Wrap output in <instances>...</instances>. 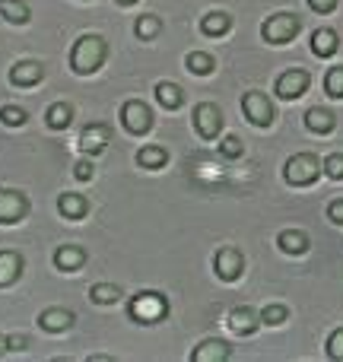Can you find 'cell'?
I'll return each instance as SVG.
<instances>
[{"label": "cell", "mask_w": 343, "mask_h": 362, "mask_svg": "<svg viewBox=\"0 0 343 362\" xmlns=\"http://www.w3.org/2000/svg\"><path fill=\"white\" fill-rule=\"evenodd\" d=\"M325 93L331 99H343V67H331L325 74Z\"/></svg>", "instance_id": "4dcf8cb0"}, {"label": "cell", "mask_w": 343, "mask_h": 362, "mask_svg": "<svg viewBox=\"0 0 343 362\" xmlns=\"http://www.w3.org/2000/svg\"><path fill=\"white\" fill-rule=\"evenodd\" d=\"M299 32H302V19L296 13H274L261 25V38L267 45H289Z\"/></svg>", "instance_id": "3957f363"}, {"label": "cell", "mask_w": 343, "mask_h": 362, "mask_svg": "<svg viewBox=\"0 0 343 362\" xmlns=\"http://www.w3.org/2000/svg\"><path fill=\"white\" fill-rule=\"evenodd\" d=\"M134 32H137V38H144V42H153V38L163 32V23H159V16H140Z\"/></svg>", "instance_id": "83f0119b"}, {"label": "cell", "mask_w": 343, "mask_h": 362, "mask_svg": "<svg viewBox=\"0 0 343 362\" xmlns=\"http://www.w3.org/2000/svg\"><path fill=\"white\" fill-rule=\"evenodd\" d=\"M321 159L315 156V153H296V156L286 159V165H283V178H286V185L293 187H308L315 185V181L321 178Z\"/></svg>", "instance_id": "7a4b0ae2"}, {"label": "cell", "mask_w": 343, "mask_h": 362, "mask_svg": "<svg viewBox=\"0 0 343 362\" xmlns=\"http://www.w3.org/2000/svg\"><path fill=\"white\" fill-rule=\"evenodd\" d=\"M70 121H74V108H70L67 102H54V105L48 108V127L61 131V127H67Z\"/></svg>", "instance_id": "484cf974"}, {"label": "cell", "mask_w": 343, "mask_h": 362, "mask_svg": "<svg viewBox=\"0 0 343 362\" xmlns=\"http://www.w3.org/2000/svg\"><path fill=\"white\" fill-rule=\"evenodd\" d=\"M108 137H112V131H108V124H89V127H83V134H80V150L83 153H102L108 146Z\"/></svg>", "instance_id": "7c38bea8"}, {"label": "cell", "mask_w": 343, "mask_h": 362, "mask_svg": "<svg viewBox=\"0 0 343 362\" xmlns=\"http://www.w3.org/2000/svg\"><path fill=\"white\" fill-rule=\"evenodd\" d=\"M118 4L121 6H131V4H137V0H118Z\"/></svg>", "instance_id": "ab89813d"}, {"label": "cell", "mask_w": 343, "mask_h": 362, "mask_svg": "<svg viewBox=\"0 0 343 362\" xmlns=\"http://www.w3.org/2000/svg\"><path fill=\"white\" fill-rule=\"evenodd\" d=\"M156 99H159V105L163 108H181V102H185V93H181V86L178 83H169V80H163L156 86Z\"/></svg>", "instance_id": "603a6c76"}, {"label": "cell", "mask_w": 343, "mask_h": 362, "mask_svg": "<svg viewBox=\"0 0 343 362\" xmlns=\"http://www.w3.org/2000/svg\"><path fill=\"white\" fill-rule=\"evenodd\" d=\"M219 153H223L226 159H238L245 153V146H242V140H238L236 134H229V137H223V144H219Z\"/></svg>", "instance_id": "d6a6232c"}, {"label": "cell", "mask_w": 343, "mask_h": 362, "mask_svg": "<svg viewBox=\"0 0 343 362\" xmlns=\"http://www.w3.org/2000/svg\"><path fill=\"white\" fill-rule=\"evenodd\" d=\"M229 327H232V334H238V337H248V334H255L257 327H261V312H255V308H248V305L232 308Z\"/></svg>", "instance_id": "8fae6325"}, {"label": "cell", "mask_w": 343, "mask_h": 362, "mask_svg": "<svg viewBox=\"0 0 343 362\" xmlns=\"http://www.w3.org/2000/svg\"><path fill=\"white\" fill-rule=\"evenodd\" d=\"M327 356L343 362V327H337V331L327 337Z\"/></svg>", "instance_id": "e575fe53"}, {"label": "cell", "mask_w": 343, "mask_h": 362, "mask_svg": "<svg viewBox=\"0 0 343 362\" xmlns=\"http://www.w3.org/2000/svg\"><path fill=\"white\" fill-rule=\"evenodd\" d=\"M277 245H280L286 255H306V251L312 248V238H308V232H302V229H283L280 238H277Z\"/></svg>", "instance_id": "2e32d148"}, {"label": "cell", "mask_w": 343, "mask_h": 362, "mask_svg": "<svg viewBox=\"0 0 343 362\" xmlns=\"http://www.w3.org/2000/svg\"><path fill=\"white\" fill-rule=\"evenodd\" d=\"M121 121H124V127L131 134H146L153 127V112H150V105H146V102L131 99V102H124V105H121Z\"/></svg>", "instance_id": "9c48e42d"}, {"label": "cell", "mask_w": 343, "mask_h": 362, "mask_svg": "<svg viewBox=\"0 0 343 362\" xmlns=\"http://www.w3.org/2000/svg\"><path fill=\"white\" fill-rule=\"evenodd\" d=\"M165 159H169V153L163 146H144L137 153V165H144V169H163Z\"/></svg>", "instance_id": "d4e9b609"}, {"label": "cell", "mask_w": 343, "mask_h": 362, "mask_svg": "<svg viewBox=\"0 0 343 362\" xmlns=\"http://www.w3.org/2000/svg\"><path fill=\"white\" fill-rule=\"evenodd\" d=\"M321 169H325V175L327 178H334V181H343V153H331V156L321 163Z\"/></svg>", "instance_id": "1f68e13d"}, {"label": "cell", "mask_w": 343, "mask_h": 362, "mask_svg": "<svg viewBox=\"0 0 343 362\" xmlns=\"http://www.w3.org/2000/svg\"><path fill=\"white\" fill-rule=\"evenodd\" d=\"M23 274V257L13 251H0V286L16 283V276Z\"/></svg>", "instance_id": "7402d4cb"}, {"label": "cell", "mask_w": 343, "mask_h": 362, "mask_svg": "<svg viewBox=\"0 0 343 362\" xmlns=\"http://www.w3.org/2000/svg\"><path fill=\"white\" fill-rule=\"evenodd\" d=\"M165 312H169V302H165L163 293H140L127 305V315L140 325H156L159 318H165Z\"/></svg>", "instance_id": "277c9868"}, {"label": "cell", "mask_w": 343, "mask_h": 362, "mask_svg": "<svg viewBox=\"0 0 343 362\" xmlns=\"http://www.w3.org/2000/svg\"><path fill=\"white\" fill-rule=\"evenodd\" d=\"M25 334H13V337H6V350H25Z\"/></svg>", "instance_id": "f35d334b"}, {"label": "cell", "mask_w": 343, "mask_h": 362, "mask_svg": "<svg viewBox=\"0 0 343 362\" xmlns=\"http://www.w3.org/2000/svg\"><path fill=\"white\" fill-rule=\"evenodd\" d=\"M242 112L255 127H270L274 118H277L274 102H270L264 93H245L242 95Z\"/></svg>", "instance_id": "5b68a950"}, {"label": "cell", "mask_w": 343, "mask_h": 362, "mask_svg": "<svg viewBox=\"0 0 343 362\" xmlns=\"http://www.w3.org/2000/svg\"><path fill=\"white\" fill-rule=\"evenodd\" d=\"M105 38L102 35H83L80 42L74 45V51H70V64H74L76 74H95V70L105 64Z\"/></svg>", "instance_id": "6da1fadb"}, {"label": "cell", "mask_w": 343, "mask_h": 362, "mask_svg": "<svg viewBox=\"0 0 343 362\" xmlns=\"http://www.w3.org/2000/svg\"><path fill=\"white\" fill-rule=\"evenodd\" d=\"M312 51L318 57H334L340 51V35L334 29H315L312 32Z\"/></svg>", "instance_id": "ac0fdd59"}, {"label": "cell", "mask_w": 343, "mask_h": 362, "mask_svg": "<svg viewBox=\"0 0 343 362\" xmlns=\"http://www.w3.org/2000/svg\"><path fill=\"white\" fill-rule=\"evenodd\" d=\"M213 270H216L219 280L236 283L238 276H242V270H245L242 251H238V248H219L216 255H213Z\"/></svg>", "instance_id": "ba28073f"}, {"label": "cell", "mask_w": 343, "mask_h": 362, "mask_svg": "<svg viewBox=\"0 0 343 362\" xmlns=\"http://www.w3.org/2000/svg\"><path fill=\"white\" fill-rule=\"evenodd\" d=\"M185 67L191 70L194 76H207V74H213L216 61H213L207 51H191V54H187V61H185Z\"/></svg>", "instance_id": "cb8c5ba5"}, {"label": "cell", "mask_w": 343, "mask_h": 362, "mask_svg": "<svg viewBox=\"0 0 343 362\" xmlns=\"http://www.w3.org/2000/svg\"><path fill=\"white\" fill-rule=\"evenodd\" d=\"M57 210H61L64 219H83L89 210L86 197H80V194H61L57 197Z\"/></svg>", "instance_id": "44dd1931"}, {"label": "cell", "mask_w": 343, "mask_h": 362, "mask_svg": "<svg viewBox=\"0 0 343 362\" xmlns=\"http://www.w3.org/2000/svg\"><path fill=\"white\" fill-rule=\"evenodd\" d=\"M194 131L200 134L204 140H216L219 131H223V112H219L213 102H200V105H194Z\"/></svg>", "instance_id": "8992f818"}, {"label": "cell", "mask_w": 343, "mask_h": 362, "mask_svg": "<svg viewBox=\"0 0 343 362\" xmlns=\"http://www.w3.org/2000/svg\"><path fill=\"white\" fill-rule=\"evenodd\" d=\"M286 318H289V308L280 305V302H274V305L261 308V325L277 327V325H286Z\"/></svg>", "instance_id": "f546056e"}, {"label": "cell", "mask_w": 343, "mask_h": 362, "mask_svg": "<svg viewBox=\"0 0 343 362\" xmlns=\"http://www.w3.org/2000/svg\"><path fill=\"white\" fill-rule=\"evenodd\" d=\"M74 175L80 178V181H89V178H93V163H86V159H80V163L74 165Z\"/></svg>", "instance_id": "74e56055"}, {"label": "cell", "mask_w": 343, "mask_h": 362, "mask_svg": "<svg viewBox=\"0 0 343 362\" xmlns=\"http://www.w3.org/2000/svg\"><path fill=\"white\" fill-rule=\"evenodd\" d=\"M6 350V337H0V353H4Z\"/></svg>", "instance_id": "60d3db41"}, {"label": "cell", "mask_w": 343, "mask_h": 362, "mask_svg": "<svg viewBox=\"0 0 343 362\" xmlns=\"http://www.w3.org/2000/svg\"><path fill=\"white\" fill-rule=\"evenodd\" d=\"M229 353L232 350L223 344V340H204V344L191 353V359L194 362H223V359H229Z\"/></svg>", "instance_id": "ffe728a7"}, {"label": "cell", "mask_w": 343, "mask_h": 362, "mask_svg": "<svg viewBox=\"0 0 343 362\" xmlns=\"http://www.w3.org/2000/svg\"><path fill=\"white\" fill-rule=\"evenodd\" d=\"M83 261H86V251L80 245H61L54 251V267L64 270V274H76L83 267Z\"/></svg>", "instance_id": "4fadbf2b"}, {"label": "cell", "mask_w": 343, "mask_h": 362, "mask_svg": "<svg viewBox=\"0 0 343 362\" xmlns=\"http://www.w3.org/2000/svg\"><path fill=\"white\" fill-rule=\"evenodd\" d=\"M29 213V200L16 191H0V223L10 226V223H19V219Z\"/></svg>", "instance_id": "30bf717a"}, {"label": "cell", "mask_w": 343, "mask_h": 362, "mask_svg": "<svg viewBox=\"0 0 343 362\" xmlns=\"http://www.w3.org/2000/svg\"><path fill=\"white\" fill-rule=\"evenodd\" d=\"M38 325L51 334H61L74 325V312H67V308H45V312L38 315Z\"/></svg>", "instance_id": "e0dca14e"}, {"label": "cell", "mask_w": 343, "mask_h": 362, "mask_svg": "<svg viewBox=\"0 0 343 362\" xmlns=\"http://www.w3.org/2000/svg\"><path fill=\"white\" fill-rule=\"evenodd\" d=\"M0 13H4L10 23H25V19H29V4H25V0H0Z\"/></svg>", "instance_id": "4316f807"}, {"label": "cell", "mask_w": 343, "mask_h": 362, "mask_svg": "<svg viewBox=\"0 0 343 362\" xmlns=\"http://www.w3.org/2000/svg\"><path fill=\"white\" fill-rule=\"evenodd\" d=\"M0 118H4V124H10V127L25 124V112L23 108H16V105H4L0 108Z\"/></svg>", "instance_id": "836d02e7"}, {"label": "cell", "mask_w": 343, "mask_h": 362, "mask_svg": "<svg viewBox=\"0 0 343 362\" xmlns=\"http://www.w3.org/2000/svg\"><path fill=\"white\" fill-rule=\"evenodd\" d=\"M308 86H312L308 70L293 67V70H286V74H280V80H277V95L286 99V102H293V99H299V95H306Z\"/></svg>", "instance_id": "52a82bcc"}, {"label": "cell", "mask_w": 343, "mask_h": 362, "mask_svg": "<svg viewBox=\"0 0 343 362\" xmlns=\"http://www.w3.org/2000/svg\"><path fill=\"white\" fill-rule=\"evenodd\" d=\"M45 76V67L38 61H23L10 70V83L13 86H35L38 80Z\"/></svg>", "instance_id": "5bb4252c"}, {"label": "cell", "mask_w": 343, "mask_h": 362, "mask_svg": "<svg viewBox=\"0 0 343 362\" xmlns=\"http://www.w3.org/2000/svg\"><path fill=\"white\" fill-rule=\"evenodd\" d=\"M327 219H331V223H337V226H343V197L331 200V206H327Z\"/></svg>", "instance_id": "8d00e7d4"}, {"label": "cell", "mask_w": 343, "mask_h": 362, "mask_svg": "<svg viewBox=\"0 0 343 362\" xmlns=\"http://www.w3.org/2000/svg\"><path fill=\"white\" fill-rule=\"evenodd\" d=\"M229 29H232V16L226 10H213V13H207V16L200 19V32H204V35H210V38L226 35Z\"/></svg>", "instance_id": "d6986e66"}, {"label": "cell", "mask_w": 343, "mask_h": 362, "mask_svg": "<svg viewBox=\"0 0 343 362\" xmlns=\"http://www.w3.org/2000/svg\"><path fill=\"white\" fill-rule=\"evenodd\" d=\"M89 299H93V302H102V305H108V302H118V299H121V289L112 286V283H95V286L89 289Z\"/></svg>", "instance_id": "f1b7e54d"}, {"label": "cell", "mask_w": 343, "mask_h": 362, "mask_svg": "<svg viewBox=\"0 0 343 362\" xmlns=\"http://www.w3.org/2000/svg\"><path fill=\"white\" fill-rule=\"evenodd\" d=\"M306 127L312 134H331L334 127H337V118H334L331 108L315 105V108H308V112H306Z\"/></svg>", "instance_id": "9a60e30c"}, {"label": "cell", "mask_w": 343, "mask_h": 362, "mask_svg": "<svg viewBox=\"0 0 343 362\" xmlns=\"http://www.w3.org/2000/svg\"><path fill=\"white\" fill-rule=\"evenodd\" d=\"M337 4L340 0H308V6H312L315 13H321V16H325V13H334L337 10Z\"/></svg>", "instance_id": "d590c367"}]
</instances>
